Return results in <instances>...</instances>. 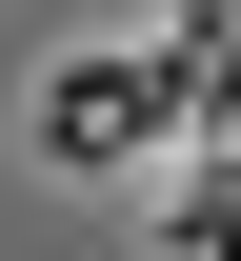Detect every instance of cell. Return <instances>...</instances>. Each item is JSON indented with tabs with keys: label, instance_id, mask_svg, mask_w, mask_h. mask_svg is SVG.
Listing matches in <instances>:
<instances>
[{
	"label": "cell",
	"instance_id": "1",
	"mask_svg": "<svg viewBox=\"0 0 241 261\" xmlns=\"http://www.w3.org/2000/svg\"><path fill=\"white\" fill-rule=\"evenodd\" d=\"M161 261H241V161H221V181H181V201H161Z\"/></svg>",
	"mask_w": 241,
	"mask_h": 261
}]
</instances>
